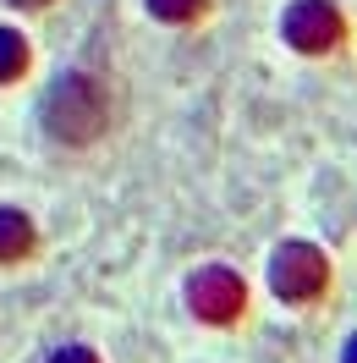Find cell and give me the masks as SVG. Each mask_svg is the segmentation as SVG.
<instances>
[{"label": "cell", "mask_w": 357, "mask_h": 363, "mask_svg": "<svg viewBox=\"0 0 357 363\" xmlns=\"http://www.w3.org/2000/svg\"><path fill=\"white\" fill-rule=\"evenodd\" d=\"M45 121L61 143H89L105 133V94L89 72H61L45 94Z\"/></svg>", "instance_id": "cell-1"}, {"label": "cell", "mask_w": 357, "mask_h": 363, "mask_svg": "<svg viewBox=\"0 0 357 363\" xmlns=\"http://www.w3.org/2000/svg\"><path fill=\"white\" fill-rule=\"evenodd\" d=\"M330 281V264L313 242H286V248L269 259V286L280 303H313Z\"/></svg>", "instance_id": "cell-2"}, {"label": "cell", "mask_w": 357, "mask_h": 363, "mask_svg": "<svg viewBox=\"0 0 357 363\" xmlns=\"http://www.w3.org/2000/svg\"><path fill=\"white\" fill-rule=\"evenodd\" d=\"M187 303H193V314L209 319V325H231V319L242 314V303H247V286H242L237 270L203 264V270L187 281Z\"/></svg>", "instance_id": "cell-3"}, {"label": "cell", "mask_w": 357, "mask_h": 363, "mask_svg": "<svg viewBox=\"0 0 357 363\" xmlns=\"http://www.w3.org/2000/svg\"><path fill=\"white\" fill-rule=\"evenodd\" d=\"M280 28H286V45L302 50V55H324V50L341 45V11L330 0H297Z\"/></svg>", "instance_id": "cell-4"}, {"label": "cell", "mask_w": 357, "mask_h": 363, "mask_svg": "<svg viewBox=\"0 0 357 363\" xmlns=\"http://www.w3.org/2000/svg\"><path fill=\"white\" fill-rule=\"evenodd\" d=\"M33 248V220L23 209H0V259H23Z\"/></svg>", "instance_id": "cell-5"}, {"label": "cell", "mask_w": 357, "mask_h": 363, "mask_svg": "<svg viewBox=\"0 0 357 363\" xmlns=\"http://www.w3.org/2000/svg\"><path fill=\"white\" fill-rule=\"evenodd\" d=\"M23 72H28V45H23V33L0 28V83H11V77H23Z\"/></svg>", "instance_id": "cell-6"}, {"label": "cell", "mask_w": 357, "mask_h": 363, "mask_svg": "<svg viewBox=\"0 0 357 363\" xmlns=\"http://www.w3.org/2000/svg\"><path fill=\"white\" fill-rule=\"evenodd\" d=\"M149 11H154L159 23H193L203 11V0H149Z\"/></svg>", "instance_id": "cell-7"}, {"label": "cell", "mask_w": 357, "mask_h": 363, "mask_svg": "<svg viewBox=\"0 0 357 363\" xmlns=\"http://www.w3.org/2000/svg\"><path fill=\"white\" fill-rule=\"evenodd\" d=\"M50 363H99L89 352V347H55V352H50Z\"/></svg>", "instance_id": "cell-8"}, {"label": "cell", "mask_w": 357, "mask_h": 363, "mask_svg": "<svg viewBox=\"0 0 357 363\" xmlns=\"http://www.w3.org/2000/svg\"><path fill=\"white\" fill-rule=\"evenodd\" d=\"M11 6H50V0H11Z\"/></svg>", "instance_id": "cell-9"}]
</instances>
